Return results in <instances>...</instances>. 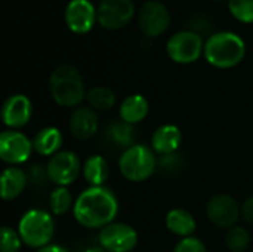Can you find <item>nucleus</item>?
I'll return each mask as SVG.
<instances>
[{
	"mask_svg": "<svg viewBox=\"0 0 253 252\" xmlns=\"http://www.w3.org/2000/svg\"><path fill=\"white\" fill-rule=\"evenodd\" d=\"M36 252H70L67 248H64V247H61V245H56V244H50V245H47V247H44V248H42V250H37Z\"/></svg>",
	"mask_w": 253,
	"mask_h": 252,
	"instance_id": "33",
	"label": "nucleus"
},
{
	"mask_svg": "<svg viewBox=\"0 0 253 252\" xmlns=\"http://www.w3.org/2000/svg\"><path fill=\"white\" fill-rule=\"evenodd\" d=\"M99 116L98 111L89 105H80L71 110L68 117V129L71 135L79 141H87L98 132Z\"/></svg>",
	"mask_w": 253,
	"mask_h": 252,
	"instance_id": "15",
	"label": "nucleus"
},
{
	"mask_svg": "<svg viewBox=\"0 0 253 252\" xmlns=\"http://www.w3.org/2000/svg\"><path fill=\"white\" fill-rule=\"evenodd\" d=\"M159 168V159L151 146L135 144L122 151L119 157V169L123 178L130 183H142L150 180Z\"/></svg>",
	"mask_w": 253,
	"mask_h": 252,
	"instance_id": "5",
	"label": "nucleus"
},
{
	"mask_svg": "<svg viewBox=\"0 0 253 252\" xmlns=\"http://www.w3.org/2000/svg\"><path fill=\"white\" fill-rule=\"evenodd\" d=\"M213 1H221V0H213Z\"/></svg>",
	"mask_w": 253,
	"mask_h": 252,
	"instance_id": "36",
	"label": "nucleus"
},
{
	"mask_svg": "<svg viewBox=\"0 0 253 252\" xmlns=\"http://www.w3.org/2000/svg\"><path fill=\"white\" fill-rule=\"evenodd\" d=\"M182 143V132L176 125L166 123L159 126L151 135V149L159 156L175 154Z\"/></svg>",
	"mask_w": 253,
	"mask_h": 252,
	"instance_id": "16",
	"label": "nucleus"
},
{
	"mask_svg": "<svg viewBox=\"0 0 253 252\" xmlns=\"http://www.w3.org/2000/svg\"><path fill=\"white\" fill-rule=\"evenodd\" d=\"M173 252H208L206 245L196 236L179 239V242L175 245Z\"/></svg>",
	"mask_w": 253,
	"mask_h": 252,
	"instance_id": "28",
	"label": "nucleus"
},
{
	"mask_svg": "<svg viewBox=\"0 0 253 252\" xmlns=\"http://www.w3.org/2000/svg\"><path fill=\"white\" fill-rule=\"evenodd\" d=\"M119 208V199L110 187L89 186L76 198L73 215L82 227L101 230L116 220Z\"/></svg>",
	"mask_w": 253,
	"mask_h": 252,
	"instance_id": "1",
	"label": "nucleus"
},
{
	"mask_svg": "<svg viewBox=\"0 0 253 252\" xmlns=\"http://www.w3.org/2000/svg\"><path fill=\"white\" fill-rule=\"evenodd\" d=\"M165 224H166V229L172 235H175L181 239L194 236V233L197 230V221H196L194 215L184 208L170 209L166 214Z\"/></svg>",
	"mask_w": 253,
	"mask_h": 252,
	"instance_id": "19",
	"label": "nucleus"
},
{
	"mask_svg": "<svg viewBox=\"0 0 253 252\" xmlns=\"http://www.w3.org/2000/svg\"><path fill=\"white\" fill-rule=\"evenodd\" d=\"M98 242L107 252H132L139 242V235L130 224L113 221L99 230Z\"/></svg>",
	"mask_w": 253,
	"mask_h": 252,
	"instance_id": "10",
	"label": "nucleus"
},
{
	"mask_svg": "<svg viewBox=\"0 0 253 252\" xmlns=\"http://www.w3.org/2000/svg\"><path fill=\"white\" fill-rule=\"evenodd\" d=\"M206 217L215 227L228 230L242 218V205L231 195L218 193L208 201Z\"/></svg>",
	"mask_w": 253,
	"mask_h": 252,
	"instance_id": "8",
	"label": "nucleus"
},
{
	"mask_svg": "<svg viewBox=\"0 0 253 252\" xmlns=\"http://www.w3.org/2000/svg\"><path fill=\"white\" fill-rule=\"evenodd\" d=\"M33 117V102L24 94L9 95L1 105V122L7 129L19 131Z\"/></svg>",
	"mask_w": 253,
	"mask_h": 252,
	"instance_id": "14",
	"label": "nucleus"
},
{
	"mask_svg": "<svg viewBox=\"0 0 253 252\" xmlns=\"http://www.w3.org/2000/svg\"><path fill=\"white\" fill-rule=\"evenodd\" d=\"M246 55L245 40L233 31H216L205 42V59L215 68L237 67Z\"/></svg>",
	"mask_w": 253,
	"mask_h": 252,
	"instance_id": "3",
	"label": "nucleus"
},
{
	"mask_svg": "<svg viewBox=\"0 0 253 252\" xmlns=\"http://www.w3.org/2000/svg\"><path fill=\"white\" fill-rule=\"evenodd\" d=\"M166 52L169 58L176 64H193L205 52V40L200 34L188 30L173 33L168 43Z\"/></svg>",
	"mask_w": 253,
	"mask_h": 252,
	"instance_id": "6",
	"label": "nucleus"
},
{
	"mask_svg": "<svg viewBox=\"0 0 253 252\" xmlns=\"http://www.w3.org/2000/svg\"><path fill=\"white\" fill-rule=\"evenodd\" d=\"M179 157L178 154H169V156H160L159 159V168H162L163 171H170V168H178L179 166Z\"/></svg>",
	"mask_w": 253,
	"mask_h": 252,
	"instance_id": "31",
	"label": "nucleus"
},
{
	"mask_svg": "<svg viewBox=\"0 0 253 252\" xmlns=\"http://www.w3.org/2000/svg\"><path fill=\"white\" fill-rule=\"evenodd\" d=\"M76 199L68 187H55L49 195V211L52 215L61 217L74 208Z\"/></svg>",
	"mask_w": 253,
	"mask_h": 252,
	"instance_id": "24",
	"label": "nucleus"
},
{
	"mask_svg": "<svg viewBox=\"0 0 253 252\" xmlns=\"http://www.w3.org/2000/svg\"><path fill=\"white\" fill-rule=\"evenodd\" d=\"M46 169L50 183H53L56 187H68L80 177L83 165L74 151L61 150L49 157Z\"/></svg>",
	"mask_w": 253,
	"mask_h": 252,
	"instance_id": "7",
	"label": "nucleus"
},
{
	"mask_svg": "<svg viewBox=\"0 0 253 252\" xmlns=\"http://www.w3.org/2000/svg\"><path fill=\"white\" fill-rule=\"evenodd\" d=\"M242 218L245 223L253 226V196H249L242 203Z\"/></svg>",
	"mask_w": 253,
	"mask_h": 252,
	"instance_id": "32",
	"label": "nucleus"
},
{
	"mask_svg": "<svg viewBox=\"0 0 253 252\" xmlns=\"http://www.w3.org/2000/svg\"><path fill=\"white\" fill-rule=\"evenodd\" d=\"M212 28H213V24L209 18H206L205 15H196L191 21H190V30L200 34L202 37L205 34H209L212 36Z\"/></svg>",
	"mask_w": 253,
	"mask_h": 252,
	"instance_id": "29",
	"label": "nucleus"
},
{
	"mask_svg": "<svg viewBox=\"0 0 253 252\" xmlns=\"http://www.w3.org/2000/svg\"><path fill=\"white\" fill-rule=\"evenodd\" d=\"M49 92L55 104L64 108H77L86 100V86L82 73L73 64H59L49 76Z\"/></svg>",
	"mask_w": 253,
	"mask_h": 252,
	"instance_id": "2",
	"label": "nucleus"
},
{
	"mask_svg": "<svg viewBox=\"0 0 253 252\" xmlns=\"http://www.w3.org/2000/svg\"><path fill=\"white\" fill-rule=\"evenodd\" d=\"M27 175H28V183H31L33 186H43L49 180L46 166H42L39 163L30 166V171L27 172Z\"/></svg>",
	"mask_w": 253,
	"mask_h": 252,
	"instance_id": "30",
	"label": "nucleus"
},
{
	"mask_svg": "<svg viewBox=\"0 0 253 252\" xmlns=\"http://www.w3.org/2000/svg\"><path fill=\"white\" fill-rule=\"evenodd\" d=\"M228 9L237 21L253 24V0H228Z\"/></svg>",
	"mask_w": 253,
	"mask_h": 252,
	"instance_id": "26",
	"label": "nucleus"
},
{
	"mask_svg": "<svg viewBox=\"0 0 253 252\" xmlns=\"http://www.w3.org/2000/svg\"><path fill=\"white\" fill-rule=\"evenodd\" d=\"M138 1H142V3H145V1H150V0H138Z\"/></svg>",
	"mask_w": 253,
	"mask_h": 252,
	"instance_id": "35",
	"label": "nucleus"
},
{
	"mask_svg": "<svg viewBox=\"0 0 253 252\" xmlns=\"http://www.w3.org/2000/svg\"><path fill=\"white\" fill-rule=\"evenodd\" d=\"M82 175L86 180V183L92 187L105 186L110 177V165L104 156L92 154L83 162Z\"/></svg>",
	"mask_w": 253,
	"mask_h": 252,
	"instance_id": "22",
	"label": "nucleus"
},
{
	"mask_svg": "<svg viewBox=\"0 0 253 252\" xmlns=\"http://www.w3.org/2000/svg\"><path fill=\"white\" fill-rule=\"evenodd\" d=\"M148 111H150V104L147 98L141 94L127 95L119 105L120 120L133 126L141 123L148 116Z\"/></svg>",
	"mask_w": 253,
	"mask_h": 252,
	"instance_id": "20",
	"label": "nucleus"
},
{
	"mask_svg": "<svg viewBox=\"0 0 253 252\" xmlns=\"http://www.w3.org/2000/svg\"><path fill=\"white\" fill-rule=\"evenodd\" d=\"M224 242H225V247L228 248V251L246 252L251 247L252 238H251V233L246 227L234 226L225 232Z\"/></svg>",
	"mask_w": 253,
	"mask_h": 252,
	"instance_id": "25",
	"label": "nucleus"
},
{
	"mask_svg": "<svg viewBox=\"0 0 253 252\" xmlns=\"http://www.w3.org/2000/svg\"><path fill=\"white\" fill-rule=\"evenodd\" d=\"M16 230L24 245L37 251L52 244L55 236V221L50 212L33 208L22 214Z\"/></svg>",
	"mask_w": 253,
	"mask_h": 252,
	"instance_id": "4",
	"label": "nucleus"
},
{
	"mask_svg": "<svg viewBox=\"0 0 253 252\" xmlns=\"http://www.w3.org/2000/svg\"><path fill=\"white\" fill-rule=\"evenodd\" d=\"M62 143H64L62 132L55 126L42 128L33 138L34 151L39 156H44V157H52L53 154L59 153Z\"/></svg>",
	"mask_w": 253,
	"mask_h": 252,
	"instance_id": "21",
	"label": "nucleus"
},
{
	"mask_svg": "<svg viewBox=\"0 0 253 252\" xmlns=\"http://www.w3.org/2000/svg\"><path fill=\"white\" fill-rule=\"evenodd\" d=\"M136 12L133 0H101L98 4V24L105 30H120L136 16Z\"/></svg>",
	"mask_w": 253,
	"mask_h": 252,
	"instance_id": "12",
	"label": "nucleus"
},
{
	"mask_svg": "<svg viewBox=\"0 0 253 252\" xmlns=\"http://www.w3.org/2000/svg\"><path fill=\"white\" fill-rule=\"evenodd\" d=\"M104 140L108 147L125 151L129 147L136 144L135 143V140H136L135 126L129 125L123 120L110 122L104 128Z\"/></svg>",
	"mask_w": 253,
	"mask_h": 252,
	"instance_id": "17",
	"label": "nucleus"
},
{
	"mask_svg": "<svg viewBox=\"0 0 253 252\" xmlns=\"http://www.w3.org/2000/svg\"><path fill=\"white\" fill-rule=\"evenodd\" d=\"M28 184L27 172L19 166H7L1 172V199L9 202L22 195Z\"/></svg>",
	"mask_w": 253,
	"mask_h": 252,
	"instance_id": "18",
	"label": "nucleus"
},
{
	"mask_svg": "<svg viewBox=\"0 0 253 252\" xmlns=\"http://www.w3.org/2000/svg\"><path fill=\"white\" fill-rule=\"evenodd\" d=\"M136 24L144 36L159 37L170 25V12L160 0L145 1L136 12Z\"/></svg>",
	"mask_w": 253,
	"mask_h": 252,
	"instance_id": "9",
	"label": "nucleus"
},
{
	"mask_svg": "<svg viewBox=\"0 0 253 252\" xmlns=\"http://www.w3.org/2000/svg\"><path fill=\"white\" fill-rule=\"evenodd\" d=\"M64 19L74 34H87L98 22V7L90 0H70L65 6Z\"/></svg>",
	"mask_w": 253,
	"mask_h": 252,
	"instance_id": "13",
	"label": "nucleus"
},
{
	"mask_svg": "<svg viewBox=\"0 0 253 252\" xmlns=\"http://www.w3.org/2000/svg\"><path fill=\"white\" fill-rule=\"evenodd\" d=\"M33 151V140L24 132L6 129L0 134V159L6 165L19 166L30 159Z\"/></svg>",
	"mask_w": 253,
	"mask_h": 252,
	"instance_id": "11",
	"label": "nucleus"
},
{
	"mask_svg": "<svg viewBox=\"0 0 253 252\" xmlns=\"http://www.w3.org/2000/svg\"><path fill=\"white\" fill-rule=\"evenodd\" d=\"M24 245L18 230L3 226L1 227V239H0V252H19Z\"/></svg>",
	"mask_w": 253,
	"mask_h": 252,
	"instance_id": "27",
	"label": "nucleus"
},
{
	"mask_svg": "<svg viewBox=\"0 0 253 252\" xmlns=\"http://www.w3.org/2000/svg\"><path fill=\"white\" fill-rule=\"evenodd\" d=\"M84 252H107L105 250H102L101 247H92V248H87Z\"/></svg>",
	"mask_w": 253,
	"mask_h": 252,
	"instance_id": "34",
	"label": "nucleus"
},
{
	"mask_svg": "<svg viewBox=\"0 0 253 252\" xmlns=\"http://www.w3.org/2000/svg\"><path fill=\"white\" fill-rule=\"evenodd\" d=\"M86 101H87V105L96 111H108V110L114 108V105L117 102V97L113 89L98 85L87 91Z\"/></svg>",
	"mask_w": 253,
	"mask_h": 252,
	"instance_id": "23",
	"label": "nucleus"
}]
</instances>
